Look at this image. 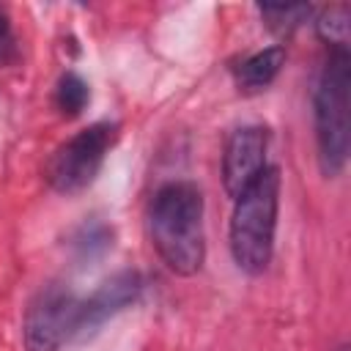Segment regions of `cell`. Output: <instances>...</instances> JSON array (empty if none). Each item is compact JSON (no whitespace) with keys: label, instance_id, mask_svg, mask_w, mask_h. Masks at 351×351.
I'll return each mask as SVG.
<instances>
[{"label":"cell","instance_id":"cell-6","mask_svg":"<svg viewBox=\"0 0 351 351\" xmlns=\"http://www.w3.org/2000/svg\"><path fill=\"white\" fill-rule=\"evenodd\" d=\"M269 134L263 126H241L236 129L222 154V186L236 200L266 167Z\"/></svg>","mask_w":351,"mask_h":351},{"label":"cell","instance_id":"cell-5","mask_svg":"<svg viewBox=\"0 0 351 351\" xmlns=\"http://www.w3.org/2000/svg\"><path fill=\"white\" fill-rule=\"evenodd\" d=\"M82 302L60 282L44 285L25 310V351H60L77 335Z\"/></svg>","mask_w":351,"mask_h":351},{"label":"cell","instance_id":"cell-1","mask_svg":"<svg viewBox=\"0 0 351 351\" xmlns=\"http://www.w3.org/2000/svg\"><path fill=\"white\" fill-rule=\"evenodd\" d=\"M151 241L173 274L192 277L206 261L203 195L192 181H170L156 189L148 208Z\"/></svg>","mask_w":351,"mask_h":351},{"label":"cell","instance_id":"cell-10","mask_svg":"<svg viewBox=\"0 0 351 351\" xmlns=\"http://www.w3.org/2000/svg\"><path fill=\"white\" fill-rule=\"evenodd\" d=\"M261 16L266 19V27L277 36H291L302 22L310 19L313 5L307 3H263L258 5Z\"/></svg>","mask_w":351,"mask_h":351},{"label":"cell","instance_id":"cell-3","mask_svg":"<svg viewBox=\"0 0 351 351\" xmlns=\"http://www.w3.org/2000/svg\"><path fill=\"white\" fill-rule=\"evenodd\" d=\"M348 93L351 55L348 49H332L315 88V143L326 178L340 176L348 162Z\"/></svg>","mask_w":351,"mask_h":351},{"label":"cell","instance_id":"cell-7","mask_svg":"<svg viewBox=\"0 0 351 351\" xmlns=\"http://www.w3.org/2000/svg\"><path fill=\"white\" fill-rule=\"evenodd\" d=\"M143 291V277L137 271H118L110 280H104L80 307V326L77 335L93 332L99 329L107 318H112L115 313L126 310L129 304L137 302Z\"/></svg>","mask_w":351,"mask_h":351},{"label":"cell","instance_id":"cell-9","mask_svg":"<svg viewBox=\"0 0 351 351\" xmlns=\"http://www.w3.org/2000/svg\"><path fill=\"white\" fill-rule=\"evenodd\" d=\"M318 36L332 49H348V33H351V5L348 3H332L326 5L315 19Z\"/></svg>","mask_w":351,"mask_h":351},{"label":"cell","instance_id":"cell-2","mask_svg":"<svg viewBox=\"0 0 351 351\" xmlns=\"http://www.w3.org/2000/svg\"><path fill=\"white\" fill-rule=\"evenodd\" d=\"M280 186V170L274 165H266L261 176L236 197L230 217V255L247 274H261L271 261Z\"/></svg>","mask_w":351,"mask_h":351},{"label":"cell","instance_id":"cell-12","mask_svg":"<svg viewBox=\"0 0 351 351\" xmlns=\"http://www.w3.org/2000/svg\"><path fill=\"white\" fill-rule=\"evenodd\" d=\"M16 60V38L11 33L8 16L0 11V66H8Z\"/></svg>","mask_w":351,"mask_h":351},{"label":"cell","instance_id":"cell-8","mask_svg":"<svg viewBox=\"0 0 351 351\" xmlns=\"http://www.w3.org/2000/svg\"><path fill=\"white\" fill-rule=\"evenodd\" d=\"M285 66V49L277 47H266L255 55H250L239 69H236V82L244 93H255L263 90L274 82V77L280 74V69Z\"/></svg>","mask_w":351,"mask_h":351},{"label":"cell","instance_id":"cell-11","mask_svg":"<svg viewBox=\"0 0 351 351\" xmlns=\"http://www.w3.org/2000/svg\"><path fill=\"white\" fill-rule=\"evenodd\" d=\"M88 96H90V93H88V82H85L80 74L66 71V74L60 77V82H58L55 104H58V110H60L63 115L74 118V115H80V112L85 110Z\"/></svg>","mask_w":351,"mask_h":351},{"label":"cell","instance_id":"cell-4","mask_svg":"<svg viewBox=\"0 0 351 351\" xmlns=\"http://www.w3.org/2000/svg\"><path fill=\"white\" fill-rule=\"evenodd\" d=\"M112 137H115L112 123H93L77 132L74 137H69L63 145H58L44 167L49 186L60 195H74L85 189L99 176L104 156L112 145Z\"/></svg>","mask_w":351,"mask_h":351}]
</instances>
